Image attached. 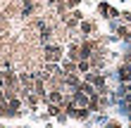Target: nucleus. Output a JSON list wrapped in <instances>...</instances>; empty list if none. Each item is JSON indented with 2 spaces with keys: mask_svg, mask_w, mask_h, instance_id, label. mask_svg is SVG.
Here are the masks:
<instances>
[{
  "mask_svg": "<svg viewBox=\"0 0 131 128\" xmlns=\"http://www.w3.org/2000/svg\"><path fill=\"white\" fill-rule=\"evenodd\" d=\"M45 62H62V48L55 43H48L45 45Z\"/></svg>",
  "mask_w": 131,
  "mask_h": 128,
  "instance_id": "nucleus-1",
  "label": "nucleus"
},
{
  "mask_svg": "<svg viewBox=\"0 0 131 128\" xmlns=\"http://www.w3.org/2000/svg\"><path fill=\"white\" fill-rule=\"evenodd\" d=\"M79 29H81V33H86V36H88V33H93V31H95V21L83 19L81 24H79Z\"/></svg>",
  "mask_w": 131,
  "mask_h": 128,
  "instance_id": "nucleus-2",
  "label": "nucleus"
},
{
  "mask_svg": "<svg viewBox=\"0 0 131 128\" xmlns=\"http://www.w3.org/2000/svg\"><path fill=\"white\" fill-rule=\"evenodd\" d=\"M119 78L124 81V83H131V64H124L119 69Z\"/></svg>",
  "mask_w": 131,
  "mask_h": 128,
  "instance_id": "nucleus-3",
  "label": "nucleus"
},
{
  "mask_svg": "<svg viewBox=\"0 0 131 128\" xmlns=\"http://www.w3.org/2000/svg\"><path fill=\"white\" fill-rule=\"evenodd\" d=\"M76 66H79L81 74H86V71H91V59H81V62H76Z\"/></svg>",
  "mask_w": 131,
  "mask_h": 128,
  "instance_id": "nucleus-4",
  "label": "nucleus"
},
{
  "mask_svg": "<svg viewBox=\"0 0 131 128\" xmlns=\"http://www.w3.org/2000/svg\"><path fill=\"white\" fill-rule=\"evenodd\" d=\"M117 33H119L124 40H131V29H126V26H119V29H117Z\"/></svg>",
  "mask_w": 131,
  "mask_h": 128,
  "instance_id": "nucleus-5",
  "label": "nucleus"
},
{
  "mask_svg": "<svg viewBox=\"0 0 131 128\" xmlns=\"http://www.w3.org/2000/svg\"><path fill=\"white\" fill-rule=\"evenodd\" d=\"M48 114L50 116H60V107L57 104H48Z\"/></svg>",
  "mask_w": 131,
  "mask_h": 128,
  "instance_id": "nucleus-6",
  "label": "nucleus"
},
{
  "mask_svg": "<svg viewBox=\"0 0 131 128\" xmlns=\"http://www.w3.org/2000/svg\"><path fill=\"white\" fill-rule=\"evenodd\" d=\"M107 128H119V123H117V121H110V123H107Z\"/></svg>",
  "mask_w": 131,
  "mask_h": 128,
  "instance_id": "nucleus-7",
  "label": "nucleus"
},
{
  "mask_svg": "<svg viewBox=\"0 0 131 128\" xmlns=\"http://www.w3.org/2000/svg\"><path fill=\"white\" fill-rule=\"evenodd\" d=\"M0 88H5V78H3V74H0Z\"/></svg>",
  "mask_w": 131,
  "mask_h": 128,
  "instance_id": "nucleus-8",
  "label": "nucleus"
},
{
  "mask_svg": "<svg viewBox=\"0 0 131 128\" xmlns=\"http://www.w3.org/2000/svg\"><path fill=\"white\" fill-rule=\"evenodd\" d=\"M0 128H3V126H0Z\"/></svg>",
  "mask_w": 131,
  "mask_h": 128,
  "instance_id": "nucleus-9",
  "label": "nucleus"
}]
</instances>
